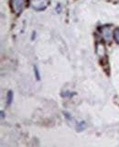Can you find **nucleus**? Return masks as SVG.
<instances>
[{
  "label": "nucleus",
  "mask_w": 119,
  "mask_h": 147,
  "mask_svg": "<svg viewBox=\"0 0 119 147\" xmlns=\"http://www.w3.org/2000/svg\"><path fill=\"white\" fill-rule=\"evenodd\" d=\"M97 53L100 57H104L105 56V49H104V46L103 44H98L97 45Z\"/></svg>",
  "instance_id": "obj_3"
},
{
  "label": "nucleus",
  "mask_w": 119,
  "mask_h": 147,
  "mask_svg": "<svg viewBox=\"0 0 119 147\" xmlns=\"http://www.w3.org/2000/svg\"><path fill=\"white\" fill-rule=\"evenodd\" d=\"M29 4L36 10H43L48 7L49 0H29Z\"/></svg>",
  "instance_id": "obj_1"
},
{
  "label": "nucleus",
  "mask_w": 119,
  "mask_h": 147,
  "mask_svg": "<svg viewBox=\"0 0 119 147\" xmlns=\"http://www.w3.org/2000/svg\"><path fill=\"white\" fill-rule=\"evenodd\" d=\"M34 70H35V74H36V76H37V79H39V71H38V69H37V67L35 66L34 67Z\"/></svg>",
  "instance_id": "obj_7"
},
{
  "label": "nucleus",
  "mask_w": 119,
  "mask_h": 147,
  "mask_svg": "<svg viewBox=\"0 0 119 147\" xmlns=\"http://www.w3.org/2000/svg\"><path fill=\"white\" fill-rule=\"evenodd\" d=\"M114 39L117 43H119V29L114 30Z\"/></svg>",
  "instance_id": "obj_5"
},
{
  "label": "nucleus",
  "mask_w": 119,
  "mask_h": 147,
  "mask_svg": "<svg viewBox=\"0 0 119 147\" xmlns=\"http://www.w3.org/2000/svg\"><path fill=\"white\" fill-rule=\"evenodd\" d=\"M23 5H24V0H12V7L16 13L21 12Z\"/></svg>",
  "instance_id": "obj_2"
},
{
  "label": "nucleus",
  "mask_w": 119,
  "mask_h": 147,
  "mask_svg": "<svg viewBox=\"0 0 119 147\" xmlns=\"http://www.w3.org/2000/svg\"><path fill=\"white\" fill-rule=\"evenodd\" d=\"M12 100H13V93L12 91H9L7 93V104L10 105L12 103Z\"/></svg>",
  "instance_id": "obj_6"
},
{
  "label": "nucleus",
  "mask_w": 119,
  "mask_h": 147,
  "mask_svg": "<svg viewBox=\"0 0 119 147\" xmlns=\"http://www.w3.org/2000/svg\"><path fill=\"white\" fill-rule=\"evenodd\" d=\"M103 34L104 36L105 40H110V36H111V33H110L109 29H104V30H103Z\"/></svg>",
  "instance_id": "obj_4"
}]
</instances>
